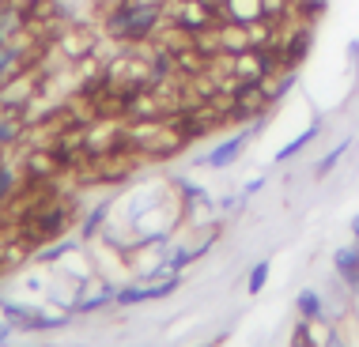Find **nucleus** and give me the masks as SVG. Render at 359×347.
Instances as JSON below:
<instances>
[{"label": "nucleus", "mask_w": 359, "mask_h": 347, "mask_svg": "<svg viewBox=\"0 0 359 347\" xmlns=\"http://www.w3.org/2000/svg\"><path fill=\"white\" fill-rule=\"evenodd\" d=\"M163 27V8H140V4H114L102 12V30L122 46L151 42L155 30Z\"/></svg>", "instance_id": "obj_1"}, {"label": "nucleus", "mask_w": 359, "mask_h": 347, "mask_svg": "<svg viewBox=\"0 0 359 347\" xmlns=\"http://www.w3.org/2000/svg\"><path fill=\"white\" fill-rule=\"evenodd\" d=\"M53 50H57L68 64H79V61L95 57V50H99V38H95V30H87V27L65 23V27L57 30V38H53Z\"/></svg>", "instance_id": "obj_2"}, {"label": "nucleus", "mask_w": 359, "mask_h": 347, "mask_svg": "<svg viewBox=\"0 0 359 347\" xmlns=\"http://www.w3.org/2000/svg\"><path fill=\"white\" fill-rule=\"evenodd\" d=\"M61 174H65V166H61L57 151L46 148V143H38L23 155V177L27 181H57Z\"/></svg>", "instance_id": "obj_3"}, {"label": "nucleus", "mask_w": 359, "mask_h": 347, "mask_svg": "<svg viewBox=\"0 0 359 347\" xmlns=\"http://www.w3.org/2000/svg\"><path fill=\"white\" fill-rule=\"evenodd\" d=\"M178 287V276H163L155 284H137V287H122L117 290V306H140V302H155V298L174 295Z\"/></svg>", "instance_id": "obj_4"}, {"label": "nucleus", "mask_w": 359, "mask_h": 347, "mask_svg": "<svg viewBox=\"0 0 359 347\" xmlns=\"http://www.w3.org/2000/svg\"><path fill=\"white\" fill-rule=\"evenodd\" d=\"M23 30H30V23H27V8L15 4V0L0 4V46L15 42V38H19Z\"/></svg>", "instance_id": "obj_5"}, {"label": "nucleus", "mask_w": 359, "mask_h": 347, "mask_svg": "<svg viewBox=\"0 0 359 347\" xmlns=\"http://www.w3.org/2000/svg\"><path fill=\"white\" fill-rule=\"evenodd\" d=\"M246 143H250V132H238V136H231V140L215 143V148L201 159V163H204V166H212V170H223V166L238 163V155H242Z\"/></svg>", "instance_id": "obj_6"}, {"label": "nucleus", "mask_w": 359, "mask_h": 347, "mask_svg": "<svg viewBox=\"0 0 359 347\" xmlns=\"http://www.w3.org/2000/svg\"><path fill=\"white\" fill-rule=\"evenodd\" d=\"M220 15L231 23H258L265 19V4L261 0H220Z\"/></svg>", "instance_id": "obj_7"}, {"label": "nucleus", "mask_w": 359, "mask_h": 347, "mask_svg": "<svg viewBox=\"0 0 359 347\" xmlns=\"http://www.w3.org/2000/svg\"><path fill=\"white\" fill-rule=\"evenodd\" d=\"M333 264H337V276L345 279L348 287H356V290H359V246H345V249H337Z\"/></svg>", "instance_id": "obj_8"}, {"label": "nucleus", "mask_w": 359, "mask_h": 347, "mask_svg": "<svg viewBox=\"0 0 359 347\" xmlns=\"http://www.w3.org/2000/svg\"><path fill=\"white\" fill-rule=\"evenodd\" d=\"M106 302H117V290H114V287H106V284H99L95 290L79 295L76 302H72V310H79V313H91V310H99V306H106Z\"/></svg>", "instance_id": "obj_9"}, {"label": "nucleus", "mask_w": 359, "mask_h": 347, "mask_svg": "<svg viewBox=\"0 0 359 347\" xmlns=\"http://www.w3.org/2000/svg\"><path fill=\"white\" fill-rule=\"evenodd\" d=\"M318 132H322V125H310V128H302V132L295 136V140H287L284 148L276 151V163H287V159H295L302 148H307V143H314V140H318Z\"/></svg>", "instance_id": "obj_10"}, {"label": "nucleus", "mask_w": 359, "mask_h": 347, "mask_svg": "<svg viewBox=\"0 0 359 347\" xmlns=\"http://www.w3.org/2000/svg\"><path fill=\"white\" fill-rule=\"evenodd\" d=\"M295 306H299V317L310 321V325L325 317V306H322V298H318V290H302V295L295 298Z\"/></svg>", "instance_id": "obj_11"}, {"label": "nucleus", "mask_w": 359, "mask_h": 347, "mask_svg": "<svg viewBox=\"0 0 359 347\" xmlns=\"http://www.w3.org/2000/svg\"><path fill=\"white\" fill-rule=\"evenodd\" d=\"M19 189H23L19 174H15V170H12V166H8V163H0V208H4V204H8V200H12V197H15V192H19Z\"/></svg>", "instance_id": "obj_12"}, {"label": "nucleus", "mask_w": 359, "mask_h": 347, "mask_svg": "<svg viewBox=\"0 0 359 347\" xmlns=\"http://www.w3.org/2000/svg\"><path fill=\"white\" fill-rule=\"evenodd\" d=\"M23 64H27V57H23L19 50H12V46H0V83H4L12 72H19Z\"/></svg>", "instance_id": "obj_13"}, {"label": "nucleus", "mask_w": 359, "mask_h": 347, "mask_svg": "<svg viewBox=\"0 0 359 347\" xmlns=\"http://www.w3.org/2000/svg\"><path fill=\"white\" fill-rule=\"evenodd\" d=\"M68 321V313H46V310H30L27 328H61Z\"/></svg>", "instance_id": "obj_14"}, {"label": "nucleus", "mask_w": 359, "mask_h": 347, "mask_svg": "<svg viewBox=\"0 0 359 347\" xmlns=\"http://www.w3.org/2000/svg\"><path fill=\"white\" fill-rule=\"evenodd\" d=\"M348 148H352V140H340V143H337V148H333V151H329V155H325V159H322V163H318V170H314V174H318V177H325V174H333V170H337V163H340V159H345V151H348Z\"/></svg>", "instance_id": "obj_15"}, {"label": "nucleus", "mask_w": 359, "mask_h": 347, "mask_svg": "<svg viewBox=\"0 0 359 347\" xmlns=\"http://www.w3.org/2000/svg\"><path fill=\"white\" fill-rule=\"evenodd\" d=\"M265 284H269V261H261V264L250 268V284H246V290H250V295H261Z\"/></svg>", "instance_id": "obj_16"}, {"label": "nucleus", "mask_w": 359, "mask_h": 347, "mask_svg": "<svg viewBox=\"0 0 359 347\" xmlns=\"http://www.w3.org/2000/svg\"><path fill=\"white\" fill-rule=\"evenodd\" d=\"M291 347H318V344H314V336H310V321H299V325H295V333H291Z\"/></svg>", "instance_id": "obj_17"}, {"label": "nucleus", "mask_w": 359, "mask_h": 347, "mask_svg": "<svg viewBox=\"0 0 359 347\" xmlns=\"http://www.w3.org/2000/svg\"><path fill=\"white\" fill-rule=\"evenodd\" d=\"M322 347H348V344H345V336H340L337 328H329V333H325V344H322Z\"/></svg>", "instance_id": "obj_18"}, {"label": "nucleus", "mask_w": 359, "mask_h": 347, "mask_svg": "<svg viewBox=\"0 0 359 347\" xmlns=\"http://www.w3.org/2000/svg\"><path fill=\"white\" fill-rule=\"evenodd\" d=\"M352 238H356V246H359V215L352 219Z\"/></svg>", "instance_id": "obj_19"}, {"label": "nucleus", "mask_w": 359, "mask_h": 347, "mask_svg": "<svg viewBox=\"0 0 359 347\" xmlns=\"http://www.w3.org/2000/svg\"><path fill=\"white\" fill-rule=\"evenodd\" d=\"M15 4H23V8H27V4H35V0H15Z\"/></svg>", "instance_id": "obj_20"}, {"label": "nucleus", "mask_w": 359, "mask_h": 347, "mask_svg": "<svg viewBox=\"0 0 359 347\" xmlns=\"http://www.w3.org/2000/svg\"><path fill=\"white\" fill-rule=\"evenodd\" d=\"M0 163H4V148H0Z\"/></svg>", "instance_id": "obj_21"}, {"label": "nucleus", "mask_w": 359, "mask_h": 347, "mask_svg": "<svg viewBox=\"0 0 359 347\" xmlns=\"http://www.w3.org/2000/svg\"><path fill=\"white\" fill-rule=\"evenodd\" d=\"M0 4H8V0H0Z\"/></svg>", "instance_id": "obj_22"}, {"label": "nucleus", "mask_w": 359, "mask_h": 347, "mask_svg": "<svg viewBox=\"0 0 359 347\" xmlns=\"http://www.w3.org/2000/svg\"><path fill=\"white\" fill-rule=\"evenodd\" d=\"M0 340H4V336H0Z\"/></svg>", "instance_id": "obj_23"}]
</instances>
